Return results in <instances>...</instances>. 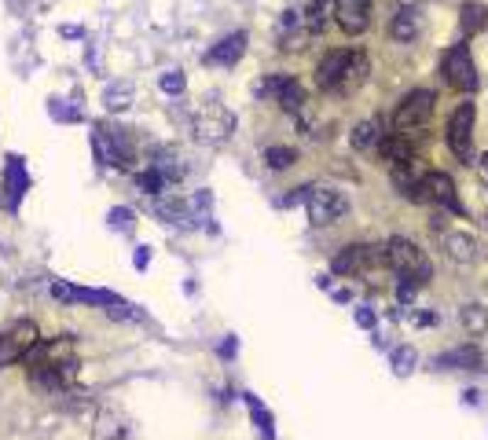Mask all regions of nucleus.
<instances>
[{"instance_id":"nucleus-1","label":"nucleus","mask_w":488,"mask_h":440,"mask_svg":"<svg viewBox=\"0 0 488 440\" xmlns=\"http://www.w3.org/2000/svg\"><path fill=\"white\" fill-rule=\"evenodd\" d=\"M26 367H30V382L45 392H62L77 382V345L70 334H62L55 341H37L26 352Z\"/></svg>"},{"instance_id":"nucleus-2","label":"nucleus","mask_w":488,"mask_h":440,"mask_svg":"<svg viewBox=\"0 0 488 440\" xmlns=\"http://www.w3.org/2000/svg\"><path fill=\"white\" fill-rule=\"evenodd\" d=\"M386 260H389V268H393L400 279H408V282H415V286H426V282L433 279V264H430V257L422 253L415 242L400 238V235L386 242Z\"/></svg>"},{"instance_id":"nucleus-3","label":"nucleus","mask_w":488,"mask_h":440,"mask_svg":"<svg viewBox=\"0 0 488 440\" xmlns=\"http://www.w3.org/2000/svg\"><path fill=\"white\" fill-rule=\"evenodd\" d=\"M92 147H96V158L103 165H118V169L136 165V143L129 136V128H118V125L103 121L92 132Z\"/></svg>"},{"instance_id":"nucleus-4","label":"nucleus","mask_w":488,"mask_h":440,"mask_svg":"<svg viewBox=\"0 0 488 440\" xmlns=\"http://www.w3.org/2000/svg\"><path fill=\"white\" fill-rule=\"evenodd\" d=\"M408 198L418 206H444L452 213H462V202L455 194V180L448 172H422V180L415 184V191Z\"/></svg>"},{"instance_id":"nucleus-5","label":"nucleus","mask_w":488,"mask_h":440,"mask_svg":"<svg viewBox=\"0 0 488 440\" xmlns=\"http://www.w3.org/2000/svg\"><path fill=\"white\" fill-rule=\"evenodd\" d=\"M375 268H389L386 246H367V242H353L334 257V272L338 275H371Z\"/></svg>"},{"instance_id":"nucleus-6","label":"nucleus","mask_w":488,"mask_h":440,"mask_svg":"<svg viewBox=\"0 0 488 440\" xmlns=\"http://www.w3.org/2000/svg\"><path fill=\"white\" fill-rule=\"evenodd\" d=\"M440 74H444V81H448L452 88H459V92H474L477 88V66H474L466 44H452V48L444 52Z\"/></svg>"},{"instance_id":"nucleus-7","label":"nucleus","mask_w":488,"mask_h":440,"mask_svg":"<svg viewBox=\"0 0 488 440\" xmlns=\"http://www.w3.org/2000/svg\"><path fill=\"white\" fill-rule=\"evenodd\" d=\"M433 92L430 88H415V92H408L404 99H400V106H396V114H393V128L396 132H415V128H422L430 121V114H433Z\"/></svg>"},{"instance_id":"nucleus-8","label":"nucleus","mask_w":488,"mask_h":440,"mask_svg":"<svg viewBox=\"0 0 488 440\" xmlns=\"http://www.w3.org/2000/svg\"><path fill=\"white\" fill-rule=\"evenodd\" d=\"M305 209H309V220H312V224L323 228V224H334L338 216H345L349 198H345L342 191H334V187H309Z\"/></svg>"},{"instance_id":"nucleus-9","label":"nucleus","mask_w":488,"mask_h":440,"mask_svg":"<svg viewBox=\"0 0 488 440\" xmlns=\"http://www.w3.org/2000/svg\"><path fill=\"white\" fill-rule=\"evenodd\" d=\"M474 118H477L474 103L455 106V114L448 118V147H452V154L459 162L474 158Z\"/></svg>"},{"instance_id":"nucleus-10","label":"nucleus","mask_w":488,"mask_h":440,"mask_svg":"<svg viewBox=\"0 0 488 440\" xmlns=\"http://www.w3.org/2000/svg\"><path fill=\"white\" fill-rule=\"evenodd\" d=\"M253 92H257L261 99H275L283 110H290V114H298V110L305 106V92H301V84L287 77V74H272L265 81L253 84Z\"/></svg>"},{"instance_id":"nucleus-11","label":"nucleus","mask_w":488,"mask_h":440,"mask_svg":"<svg viewBox=\"0 0 488 440\" xmlns=\"http://www.w3.org/2000/svg\"><path fill=\"white\" fill-rule=\"evenodd\" d=\"M231 132H235V118H231L221 103H209L195 114V136L202 143H224Z\"/></svg>"},{"instance_id":"nucleus-12","label":"nucleus","mask_w":488,"mask_h":440,"mask_svg":"<svg viewBox=\"0 0 488 440\" xmlns=\"http://www.w3.org/2000/svg\"><path fill=\"white\" fill-rule=\"evenodd\" d=\"M33 345H37V326H33L30 319L11 323L4 334H0V367H8V363H15V360H23Z\"/></svg>"},{"instance_id":"nucleus-13","label":"nucleus","mask_w":488,"mask_h":440,"mask_svg":"<svg viewBox=\"0 0 488 440\" xmlns=\"http://www.w3.org/2000/svg\"><path fill=\"white\" fill-rule=\"evenodd\" d=\"M349 59H353L349 48L327 52V55L320 59V66H316V88H320V92H338V84H342V77H345Z\"/></svg>"},{"instance_id":"nucleus-14","label":"nucleus","mask_w":488,"mask_h":440,"mask_svg":"<svg viewBox=\"0 0 488 440\" xmlns=\"http://www.w3.org/2000/svg\"><path fill=\"white\" fill-rule=\"evenodd\" d=\"M367 15H371V0H334V18L345 33H364L367 30Z\"/></svg>"},{"instance_id":"nucleus-15","label":"nucleus","mask_w":488,"mask_h":440,"mask_svg":"<svg viewBox=\"0 0 488 440\" xmlns=\"http://www.w3.org/2000/svg\"><path fill=\"white\" fill-rule=\"evenodd\" d=\"M418 33H422V11H418V4H400L396 15H393V22H389V37L408 44Z\"/></svg>"},{"instance_id":"nucleus-16","label":"nucleus","mask_w":488,"mask_h":440,"mask_svg":"<svg viewBox=\"0 0 488 440\" xmlns=\"http://www.w3.org/2000/svg\"><path fill=\"white\" fill-rule=\"evenodd\" d=\"M52 297L55 301H81V304H118V297L111 294V290H77V286H70V282H52Z\"/></svg>"},{"instance_id":"nucleus-17","label":"nucleus","mask_w":488,"mask_h":440,"mask_svg":"<svg viewBox=\"0 0 488 440\" xmlns=\"http://www.w3.org/2000/svg\"><path fill=\"white\" fill-rule=\"evenodd\" d=\"M378 154L386 165H400V162H411L415 158V143L408 132H386V140L378 143Z\"/></svg>"},{"instance_id":"nucleus-18","label":"nucleus","mask_w":488,"mask_h":440,"mask_svg":"<svg viewBox=\"0 0 488 440\" xmlns=\"http://www.w3.org/2000/svg\"><path fill=\"white\" fill-rule=\"evenodd\" d=\"M243 52H246V33H231L206 52V62L209 66H235L243 59Z\"/></svg>"},{"instance_id":"nucleus-19","label":"nucleus","mask_w":488,"mask_h":440,"mask_svg":"<svg viewBox=\"0 0 488 440\" xmlns=\"http://www.w3.org/2000/svg\"><path fill=\"white\" fill-rule=\"evenodd\" d=\"M312 33L305 30V18L298 15V11H283V18H279V48H305V40H309Z\"/></svg>"},{"instance_id":"nucleus-20","label":"nucleus","mask_w":488,"mask_h":440,"mask_svg":"<svg viewBox=\"0 0 488 440\" xmlns=\"http://www.w3.org/2000/svg\"><path fill=\"white\" fill-rule=\"evenodd\" d=\"M26 187H30V176H26V165H23V158H8V165H4V191H8V209H15L18 206V198L26 194Z\"/></svg>"},{"instance_id":"nucleus-21","label":"nucleus","mask_w":488,"mask_h":440,"mask_svg":"<svg viewBox=\"0 0 488 440\" xmlns=\"http://www.w3.org/2000/svg\"><path fill=\"white\" fill-rule=\"evenodd\" d=\"M440 242H444V250H448V257L459 264H470L477 257V238L466 235V231H444Z\"/></svg>"},{"instance_id":"nucleus-22","label":"nucleus","mask_w":488,"mask_h":440,"mask_svg":"<svg viewBox=\"0 0 488 440\" xmlns=\"http://www.w3.org/2000/svg\"><path fill=\"white\" fill-rule=\"evenodd\" d=\"M440 370H477L481 367V352L474 345H459L452 352H444V356L437 360Z\"/></svg>"},{"instance_id":"nucleus-23","label":"nucleus","mask_w":488,"mask_h":440,"mask_svg":"<svg viewBox=\"0 0 488 440\" xmlns=\"http://www.w3.org/2000/svg\"><path fill=\"white\" fill-rule=\"evenodd\" d=\"M386 140V132H382V118H367L353 128V147L356 150H378V143Z\"/></svg>"},{"instance_id":"nucleus-24","label":"nucleus","mask_w":488,"mask_h":440,"mask_svg":"<svg viewBox=\"0 0 488 440\" xmlns=\"http://www.w3.org/2000/svg\"><path fill=\"white\" fill-rule=\"evenodd\" d=\"M367 74H371V62H367V55L364 52H353V59H349V66H345V77H342V84H338V92H356L360 84L367 81Z\"/></svg>"},{"instance_id":"nucleus-25","label":"nucleus","mask_w":488,"mask_h":440,"mask_svg":"<svg viewBox=\"0 0 488 440\" xmlns=\"http://www.w3.org/2000/svg\"><path fill=\"white\" fill-rule=\"evenodd\" d=\"M92 440H125V426L114 411H99L96 414V429H92Z\"/></svg>"},{"instance_id":"nucleus-26","label":"nucleus","mask_w":488,"mask_h":440,"mask_svg":"<svg viewBox=\"0 0 488 440\" xmlns=\"http://www.w3.org/2000/svg\"><path fill=\"white\" fill-rule=\"evenodd\" d=\"M459 15H462V18H459L462 37H474V33H481V30L488 26V8H484V4H462Z\"/></svg>"},{"instance_id":"nucleus-27","label":"nucleus","mask_w":488,"mask_h":440,"mask_svg":"<svg viewBox=\"0 0 488 440\" xmlns=\"http://www.w3.org/2000/svg\"><path fill=\"white\" fill-rule=\"evenodd\" d=\"M393 169V187L400 191V194H411L415 191V184L422 180V172H418V162L411 158V162H400V165H389Z\"/></svg>"},{"instance_id":"nucleus-28","label":"nucleus","mask_w":488,"mask_h":440,"mask_svg":"<svg viewBox=\"0 0 488 440\" xmlns=\"http://www.w3.org/2000/svg\"><path fill=\"white\" fill-rule=\"evenodd\" d=\"M334 11V0H312V4H309V11L301 15L305 18V30L316 37V33H323L327 30V15Z\"/></svg>"},{"instance_id":"nucleus-29","label":"nucleus","mask_w":488,"mask_h":440,"mask_svg":"<svg viewBox=\"0 0 488 440\" xmlns=\"http://www.w3.org/2000/svg\"><path fill=\"white\" fill-rule=\"evenodd\" d=\"M459 319H462V326H466V334L477 338V334H484V330H488V308H484V304H466Z\"/></svg>"},{"instance_id":"nucleus-30","label":"nucleus","mask_w":488,"mask_h":440,"mask_svg":"<svg viewBox=\"0 0 488 440\" xmlns=\"http://www.w3.org/2000/svg\"><path fill=\"white\" fill-rule=\"evenodd\" d=\"M246 407H250V418H253V426H257L265 433V440H275V429H272V414L265 404H257V396H250L246 392Z\"/></svg>"},{"instance_id":"nucleus-31","label":"nucleus","mask_w":488,"mask_h":440,"mask_svg":"<svg viewBox=\"0 0 488 440\" xmlns=\"http://www.w3.org/2000/svg\"><path fill=\"white\" fill-rule=\"evenodd\" d=\"M103 103H107V110H125V106L133 103V84H129V81L111 84L107 92H103Z\"/></svg>"},{"instance_id":"nucleus-32","label":"nucleus","mask_w":488,"mask_h":440,"mask_svg":"<svg viewBox=\"0 0 488 440\" xmlns=\"http://www.w3.org/2000/svg\"><path fill=\"white\" fill-rule=\"evenodd\" d=\"M265 162L272 169H290L294 162H298V150H294V147H268L265 150Z\"/></svg>"},{"instance_id":"nucleus-33","label":"nucleus","mask_w":488,"mask_h":440,"mask_svg":"<svg viewBox=\"0 0 488 440\" xmlns=\"http://www.w3.org/2000/svg\"><path fill=\"white\" fill-rule=\"evenodd\" d=\"M415 348L411 345H400V348H393V370L400 374V378H404V374H411L415 370Z\"/></svg>"},{"instance_id":"nucleus-34","label":"nucleus","mask_w":488,"mask_h":440,"mask_svg":"<svg viewBox=\"0 0 488 440\" xmlns=\"http://www.w3.org/2000/svg\"><path fill=\"white\" fill-rule=\"evenodd\" d=\"M165 184H169V180H165V176H162L155 165L140 172V187H143L147 194H162V191H165Z\"/></svg>"},{"instance_id":"nucleus-35","label":"nucleus","mask_w":488,"mask_h":440,"mask_svg":"<svg viewBox=\"0 0 488 440\" xmlns=\"http://www.w3.org/2000/svg\"><path fill=\"white\" fill-rule=\"evenodd\" d=\"M184 74L180 70H169V74H162V92H169V96H180L184 92Z\"/></svg>"},{"instance_id":"nucleus-36","label":"nucleus","mask_w":488,"mask_h":440,"mask_svg":"<svg viewBox=\"0 0 488 440\" xmlns=\"http://www.w3.org/2000/svg\"><path fill=\"white\" fill-rule=\"evenodd\" d=\"M111 228H118V231H133V209H125V206L111 209Z\"/></svg>"},{"instance_id":"nucleus-37","label":"nucleus","mask_w":488,"mask_h":440,"mask_svg":"<svg viewBox=\"0 0 488 440\" xmlns=\"http://www.w3.org/2000/svg\"><path fill=\"white\" fill-rule=\"evenodd\" d=\"M48 114H52V118H59V121H77V118H81L77 110H74V106H67V103H62V99H52V106H48Z\"/></svg>"},{"instance_id":"nucleus-38","label":"nucleus","mask_w":488,"mask_h":440,"mask_svg":"<svg viewBox=\"0 0 488 440\" xmlns=\"http://www.w3.org/2000/svg\"><path fill=\"white\" fill-rule=\"evenodd\" d=\"M356 323L360 326H375V312L371 308H356Z\"/></svg>"},{"instance_id":"nucleus-39","label":"nucleus","mask_w":488,"mask_h":440,"mask_svg":"<svg viewBox=\"0 0 488 440\" xmlns=\"http://www.w3.org/2000/svg\"><path fill=\"white\" fill-rule=\"evenodd\" d=\"M133 264H136V268H147V264H151V250L140 246V250H136V257H133Z\"/></svg>"},{"instance_id":"nucleus-40","label":"nucleus","mask_w":488,"mask_h":440,"mask_svg":"<svg viewBox=\"0 0 488 440\" xmlns=\"http://www.w3.org/2000/svg\"><path fill=\"white\" fill-rule=\"evenodd\" d=\"M235 348H239V345H235V338H231V341H224V345H221V356H231V352H235Z\"/></svg>"},{"instance_id":"nucleus-41","label":"nucleus","mask_w":488,"mask_h":440,"mask_svg":"<svg viewBox=\"0 0 488 440\" xmlns=\"http://www.w3.org/2000/svg\"><path fill=\"white\" fill-rule=\"evenodd\" d=\"M477 169H481V176L488 180V154H481V158H477Z\"/></svg>"}]
</instances>
